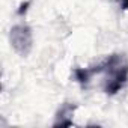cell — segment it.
Here are the masks:
<instances>
[{
    "mask_svg": "<svg viewBox=\"0 0 128 128\" xmlns=\"http://www.w3.org/2000/svg\"><path fill=\"white\" fill-rule=\"evenodd\" d=\"M76 80L83 86H89L96 76L102 77V90L107 95L120 92L128 83V60L124 54H112L102 63L90 68H77L74 71Z\"/></svg>",
    "mask_w": 128,
    "mask_h": 128,
    "instance_id": "1",
    "label": "cell"
},
{
    "mask_svg": "<svg viewBox=\"0 0 128 128\" xmlns=\"http://www.w3.org/2000/svg\"><path fill=\"white\" fill-rule=\"evenodd\" d=\"M11 45L12 48L21 54V56H27L30 48H32V42H33V38H32V30L29 26L26 24H17L11 29Z\"/></svg>",
    "mask_w": 128,
    "mask_h": 128,
    "instance_id": "2",
    "label": "cell"
},
{
    "mask_svg": "<svg viewBox=\"0 0 128 128\" xmlns=\"http://www.w3.org/2000/svg\"><path fill=\"white\" fill-rule=\"evenodd\" d=\"M76 106L65 102L63 106H60L57 114H56V122L54 126H70L72 125V114H74Z\"/></svg>",
    "mask_w": 128,
    "mask_h": 128,
    "instance_id": "3",
    "label": "cell"
},
{
    "mask_svg": "<svg viewBox=\"0 0 128 128\" xmlns=\"http://www.w3.org/2000/svg\"><path fill=\"white\" fill-rule=\"evenodd\" d=\"M119 3L124 11H128V0H119Z\"/></svg>",
    "mask_w": 128,
    "mask_h": 128,
    "instance_id": "4",
    "label": "cell"
}]
</instances>
